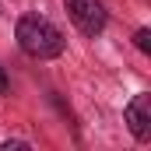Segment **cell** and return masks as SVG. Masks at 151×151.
<instances>
[{"label":"cell","instance_id":"cell-5","mask_svg":"<svg viewBox=\"0 0 151 151\" xmlns=\"http://www.w3.org/2000/svg\"><path fill=\"white\" fill-rule=\"evenodd\" d=\"M18 148H28V144H25V141H4V144H0V151H18Z\"/></svg>","mask_w":151,"mask_h":151},{"label":"cell","instance_id":"cell-2","mask_svg":"<svg viewBox=\"0 0 151 151\" xmlns=\"http://www.w3.org/2000/svg\"><path fill=\"white\" fill-rule=\"evenodd\" d=\"M67 4V14H70V21H74V28L81 35L95 39L106 32V25H109V11H106V4L102 0H63Z\"/></svg>","mask_w":151,"mask_h":151},{"label":"cell","instance_id":"cell-1","mask_svg":"<svg viewBox=\"0 0 151 151\" xmlns=\"http://www.w3.org/2000/svg\"><path fill=\"white\" fill-rule=\"evenodd\" d=\"M14 39H18V49L32 60H56L67 49L63 32L42 14H21L14 25Z\"/></svg>","mask_w":151,"mask_h":151},{"label":"cell","instance_id":"cell-3","mask_svg":"<svg viewBox=\"0 0 151 151\" xmlns=\"http://www.w3.org/2000/svg\"><path fill=\"white\" fill-rule=\"evenodd\" d=\"M123 123H127V130L134 134V141H151V95L148 91H137L130 102H127V109H123Z\"/></svg>","mask_w":151,"mask_h":151},{"label":"cell","instance_id":"cell-6","mask_svg":"<svg viewBox=\"0 0 151 151\" xmlns=\"http://www.w3.org/2000/svg\"><path fill=\"white\" fill-rule=\"evenodd\" d=\"M7 91H11V81H7V70L0 67V95H7Z\"/></svg>","mask_w":151,"mask_h":151},{"label":"cell","instance_id":"cell-4","mask_svg":"<svg viewBox=\"0 0 151 151\" xmlns=\"http://www.w3.org/2000/svg\"><path fill=\"white\" fill-rule=\"evenodd\" d=\"M134 46H137L141 53H151V28H137V32H134Z\"/></svg>","mask_w":151,"mask_h":151}]
</instances>
